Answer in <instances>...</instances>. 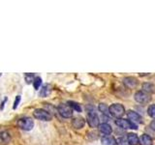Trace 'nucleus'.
Masks as SVG:
<instances>
[{
	"label": "nucleus",
	"instance_id": "obj_1",
	"mask_svg": "<svg viewBox=\"0 0 155 145\" xmlns=\"http://www.w3.org/2000/svg\"><path fill=\"white\" fill-rule=\"evenodd\" d=\"M109 112L110 115H113L114 117L119 119L123 116L125 112V108H124V106L120 104H114L109 108Z\"/></svg>",
	"mask_w": 155,
	"mask_h": 145
},
{
	"label": "nucleus",
	"instance_id": "obj_2",
	"mask_svg": "<svg viewBox=\"0 0 155 145\" xmlns=\"http://www.w3.org/2000/svg\"><path fill=\"white\" fill-rule=\"evenodd\" d=\"M18 126L19 129H21L23 130H31L34 127V122L31 118L23 117V118L18 119Z\"/></svg>",
	"mask_w": 155,
	"mask_h": 145
},
{
	"label": "nucleus",
	"instance_id": "obj_3",
	"mask_svg": "<svg viewBox=\"0 0 155 145\" xmlns=\"http://www.w3.org/2000/svg\"><path fill=\"white\" fill-rule=\"evenodd\" d=\"M34 116L35 118L41 121H51L52 119V115L48 112L47 110L42 108H37L34 110Z\"/></svg>",
	"mask_w": 155,
	"mask_h": 145
},
{
	"label": "nucleus",
	"instance_id": "obj_4",
	"mask_svg": "<svg viewBox=\"0 0 155 145\" xmlns=\"http://www.w3.org/2000/svg\"><path fill=\"white\" fill-rule=\"evenodd\" d=\"M115 124L116 126H118L119 128H122L124 130H137L138 129V126L132 123L131 121L129 120H126V119H122V118H119L117 120H115Z\"/></svg>",
	"mask_w": 155,
	"mask_h": 145
},
{
	"label": "nucleus",
	"instance_id": "obj_5",
	"mask_svg": "<svg viewBox=\"0 0 155 145\" xmlns=\"http://www.w3.org/2000/svg\"><path fill=\"white\" fill-rule=\"evenodd\" d=\"M87 121H88V124L90 127L92 128H96L99 126V116L98 114H97L95 111H89L88 114H87Z\"/></svg>",
	"mask_w": 155,
	"mask_h": 145
},
{
	"label": "nucleus",
	"instance_id": "obj_6",
	"mask_svg": "<svg viewBox=\"0 0 155 145\" xmlns=\"http://www.w3.org/2000/svg\"><path fill=\"white\" fill-rule=\"evenodd\" d=\"M58 112L64 118H70L73 116V110L68 105L62 104L58 106Z\"/></svg>",
	"mask_w": 155,
	"mask_h": 145
},
{
	"label": "nucleus",
	"instance_id": "obj_7",
	"mask_svg": "<svg viewBox=\"0 0 155 145\" xmlns=\"http://www.w3.org/2000/svg\"><path fill=\"white\" fill-rule=\"evenodd\" d=\"M150 96L145 93L143 91H138L137 93L135 94V100L138 102L139 104H147L150 101Z\"/></svg>",
	"mask_w": 155,
	"mask_h": 145
},
{
	"label": "nucleus",
	"instance_id": "obj_8",
	"mask_svg": "<svg viewBox=\"0 0 155 145\" xmlns=\"http://www.w3.org/2000/svg\"><path fill=\"white\" fill-rule=\"evenodd\" d=\"M127 117H128V120L131 121L132 123L136 124V123H140L142 124L143 123V118L142 116H140V114H138L137 112H135V111L133 110H130L127 112ZM137 125V124H136Z\"/></svg>",
	"mask_w": 155,
	"mask_h": 145
},
{
	"label": "nucleus",
	"instance_id": "obj_9",
	"mask_svg": "<svg viewBox=\"0 0 155 145\" xmlns=\"http://www.w3.org/2000/svg\"><path fill=\"white\" fill-rule=\"evenodd\" d=\"M99 130L102 134H104L106 135H109L113 133V129L108 123H102L99 125Z\"/></svg>",
	"mask_w": 155,
	"mask_h": 145
},
{
	"label": "nucleus",
	"instance_id": "obj_10",
	"mask_svg": "<svg viewBox=\"0 0 155 145\" xmlns=\"http://www.w3.org/2000/svg\"><path fill=\"white\" fill-rule=\"evenodd\" d=\"M101 142L103 145H116V139L110 135H105L101 138Z\"/></svg>",
	"mask_w": 155,
	"mask_h": 145
},
{
	"label": "nucleus",
	"instance_id": "obj_11",
	"mask_svg": "<svg viewBox=\"0 0 155 145\" xmlns=\"http://www.w3.org/2000/svg\"><path fill=\"white\" fill-rule=\"evenodd\" d=\"M51 93V86L47 83V84H44L39 95H40V97H42V98H45V97L50 96Z\"/></svg>",
	"mask_w": 155,
	"mask_h": 145
},
{
	"label": "nucleus",
	"instance_id": "obj_12",
	"mask_svg": "<svg viewBox=\"0 0 155 145\" xmlns=\"http://www.w3.org/2000/svg\"><path fill=\"white\" fill-rule=\"evenodd\" d=\"M139 142L140 145H152V143H153L152 138L147 134L140 135V137L139 139Z\"/></svg>",
	"mask_w": 155,
	"mask_h": 145
},
{
	"label": "nucleus",
	"instance_id": "obj_13",
	"mask_svg": "<svg viewBox=\"0 0 155 145\" xmlns=\"http://www.w3.org/2000/svg\"><path fill=\"white\" fill-rule=\"evenodd\" d=\"M127 142L129 145H138L139 144V137L136 134L130 133L127 135Z\"/></svg>",
	"mask_w": 155,
	"mask_h": 145
},
{
	"label": "nucleus",
	"instance_id": "obj_14",
	"mask_svg": "<svg viewBox=\"0 0 155 145\" xmlns=\"http://www.w3.org/2000/svg\"><path fill=\"white\" fill-rule=\"evenodd\" d=\"M123 83L127 87H129V88H134L137 85L138 82L135 77H125L123 79Z\"/></svg>",
	"mask_w": 155,
	"mask_h": 145
},
{
	"label": "nucleus",
	"instance_id": "obj_15",
	"mask_svg": "<svg viewBox=\"0 0 155 145\" xmlns=\"http://www.w3.org/2000/svg\"><path fill=\"white\" fill-rule=\"evenodd\" d=\"M85 124V120L82 117H76L74 120H73V126L76 129H81Z\"/></svg>",
	"mask_w": 155,
	"mask_h": 145
},
{
	"label": "nucleus",
	"instance_id": "obj_16",
	"mask_svg": "<svg viewBox=\"0 0 155 145\" xmlns=\"http://www.w3.org/2000/svg\"><path fill=\"white\" fill-rule=\"evenodd\" d=\"M67 105L70 106V108H72V110L73 109H75V111H77V112H81V105L78 104V103H76V102H73V101H69L67 103Z\"/></svg>",
	"mask_w": 155,
	"mask_h": 145
},
{
	"label": "nucleus",
	"instance_id": "obj_17",
	"mask_svg": "<svg viewBox=\"0 0 155 145\" xmlns=\"http://www.w3.org/2000/svg\"><path fill=\"white\" fill-rule=\"evenodd\" d=\"M143 89L145 91V93H147H147H153L155 87L151 83H144L143 86Z\"/></svg>",
	"mask_w": 155,
	"mask_h": 145
},
{
	"label": "nucleus",
	"instance_id": "obj_18",
	"mask_svg": "<svg viewBox=\"0 0 155 145\" xmlns=\"http://www.w3.org/2000/svg\"><path fill=\"white\" fill-rule=\"evenodd\" d=\"M99 110L101 111L102 113H103L104 115H107V116H109L110 112H109V108L105 104H100L99 105Z\"/></svg>",
	"mask_w": 155,
	"mask_h": 145
},
{
	"label": "nucleus",
	"instance_id": "obj_19",
	"mask_svg": "<svg viewBox=\"0 0 155 145\" xmlns=\"http://www.w3.org/2000/svg\"><path fill=\"white\" fill-rule=\"evenodd\" d=\"M147 113L151 118L155 119V105H149V108L147 109Z\"/></svg>",
	"mask_w": 155,
	"mask_h": 145
},
{
	"label": "nucleus",
	"instance_id": "obj_20",
	"mask_svg": "<svg viewBox=\"0 0 155 145\" xmlns=\"http://www.w3.org/2000/svg\"><path fill=\"white\" fill-rule=\"evenodd\" d=\"M41 84H42V79H41V77H39V76L35 77V79H34V81H33L34 88H35L36 90L39 89V87H40Z\"/></svg>",
	"mask_w": 155,
	"mask_h": 145
},
{
	"label": "nucleus",
	"instance_id": "obj_21",
	"mask_svg": "<svg viewBox=\"0 0 155 145\" xmlns=\"http://www.w3.org/2000/svg\"><path fill=\"white\" fill-rule=\"evenodd\" d=\"M0 138L2 139V141H3V142L7 143V142L9 141V140H10V135H9L8 133L3 132V133L0 134Z\"/></svg>",
	"mask_w": 155,
	"mask_h": 145
},
{
	"label": "nucleus",
	"instance_id": "obj_22",
	"mask_svg": "<svg viewBox=\"0 0 155 145\" xmlns=\"http://www.w3.org/2000/svg\"><path fill=\"white\" fill-rule=\"evenodd\" d=\"M34 79H35V76L33 74H26L25 75V80H26V83L30 84V83H33Z\"/></svg>",
	"mask_w": 155,
	"mask_h": 145
},
{
	"label": "nucleus",
	"instance_id": "obj_23",
	"mask_svg": "<svg viewBox=\"0 0 155 145\" xmlns=\"http://www.w3.org/2000/svg\"><path fill=\"white\" fill-rule=\"evenodd\" d=\"M116 145H129L127 140H126L125 138L123 137H119L116 139Z\"/></svg>",
	"mask_w": 155,
	"mask_h": 145
},
{
	"label": "nucleus",
	"instance_id": "obj_24",
	"mask_svg": "<svg viewBox=\"0 0 155 145\" xmlns=\"http://www.w3.org/2000/svg\"><path fill=\"white\" fill-rule=\"evenodd\" d=\"M21 102V96H17V98H16V101H15V104H14V106H13V108L14 109H16L18 108V103Z\"/></svg>",
	"mask_w": 155,
	"mask_h": 145
},
{
	"label": "nucleus",
	"instance_id": "obj_25",
	"mask_svg": "<svg viewBox=\"0 0 155 145\" xmlns=\"http://www.w3.org/2000/svg\"><path fill=\"white\" fill-rule=\"evenodd\" d=\"M150 127H151L155 130V120H153L152 122H151V124H150Z\"/></svg>",
	"mask_w": 155,
	"mask_h": 145
},
{
	"label": "nucleus",
	"instance_id": "obj_26",
	"mask_svg": "<svg viewBox=\"0 0 155 145\" xmlns=\"http://www.w3.org/2000/svg\"><path fill=\"white\" fill-rule=\"evenodd\" d=\"M1 75H2V74H1V72H0V76H1Z\"/></svg>",
	"mask_w": 155,
	"mask_h": 145
}]
</instances>
